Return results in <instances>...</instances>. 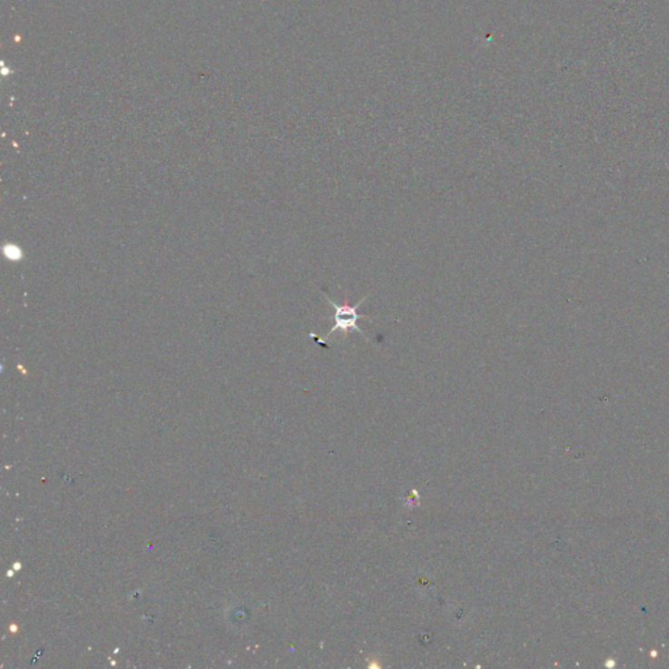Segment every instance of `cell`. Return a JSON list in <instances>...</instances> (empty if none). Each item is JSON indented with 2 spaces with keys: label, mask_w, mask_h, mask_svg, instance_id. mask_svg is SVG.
Returning a JSON list of instances; mask_svg holds the SVG:
<instances>
[{
  "label": "cell",
  "mask_w": 669,
  "mask_h": 669,
  "mask_svg": "<svg viewBox=\"0 0 669 669\" xmlns=\"http://www.w3.org/2000/svg\"><path fill=\"white\" fill-rule=\"evenodd\" d=\"M322 293L324 294V297H326V301L331 303V305L334 306L335 326L332 327V329L330 330V331L327 332V334L324 335L323 338H320V336H317L313 334V332H311L310 336L314 339L315 343L320 344V346H322L324 348H329L330 336L334 335L335 332L338 331H340L341 334H343L344 338H348V335H349L350 332L356 331L359 332V334L364 336L365 340L370 341L369 340L368 336L361 331L359 324H357L359 323V320H371L370 315L359 314V308L362 305V303L367 301V297L361 299V301L357 302L356 305H350V303L348 302V299H346V301H344V303H341V305H338V303L332 301V300L330 299V296L326 293V290H322Z\"/></svg>",
  "instance_id": "6da1fadb"
}]
</instances>
